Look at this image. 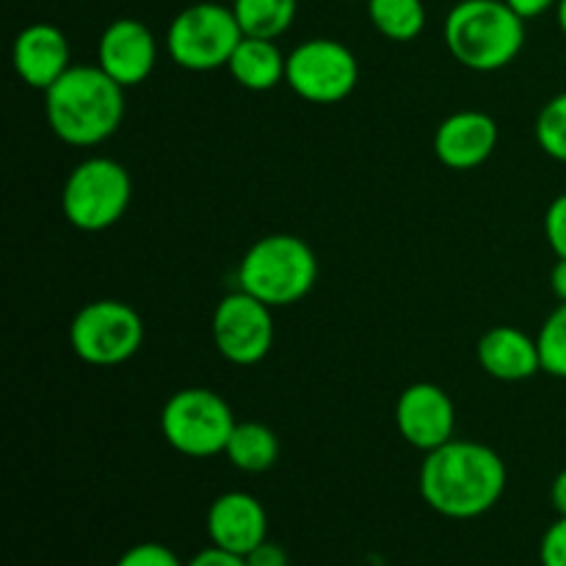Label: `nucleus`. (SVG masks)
<instances>
[{"label":"nucleus","instance_id":"f257e3e1","mask_svg":"<svg viewBox=\"0 0 566 566\" xmlns=\"http://www.w3.org/2000/svg\"><path fill=\"white\" fill-rule=\"evenodd\" d=\"M503 490L506 464L481 442L451 440L426 453L420 464V495L442 517H481L501 501Z\"/></svg>","mask_w":566,"mask_h":566},{"label":"nucleus","instance_id":"f03ea898","mask_svg":"<svg viewBox=\"0 0 566 566\" xmlns=\"http://www.w3.org/2000/svg\"><path fill=\"white\" fill-rule=\"evenodd\" d=\"M44 114L61 142L94 147L119 130L125 119V86L103 66H70L44 92Z\"/></svg>","mask_w":566,"mask_h":566},{"label":"nucleus","instance_id":"7ed1b4c3","mask_svg":"<svg viewBox=\"0 0 566 566\" xmlns=\"http://www.w3.org/2000/svg\"><path fill=\"white\" fill-rule=\"evenodd\" d=\"M446 44L473 72H497L525 44V20L506 0H459L446 17Z\"/></svg>","mask_w":566,"mask_h":566},{"label":"nucleus","instance_id":"20e7f679","mask_svg":"<svg viewBox=\"0 0 566 566\" xmlns=\"http://www.w3.org/2000/svg\"><path fill=\"white\" fill-rule=\"evenodd\" d=\"M315 280L318 260L310 243L285 232L254 241L238 265L241 291L252 293L271 310L302 302L315 287Z\"/></svg>","mask_w":566,"mask_h":566},{"label":"nucleus","instance_id":"39448f33","mask_svg":"<svg viewBox=\"0 0 566 566\" xmlns=\"http://www.w3.org/2000/svg\"><path fill=\"white\" fill-rule=\"evenodd\" d=\"M133 180L114 158H88L70 171L61 191V210L75 230L99 232L127 213Z\"/></svg>","mask_w":566,"mask_h":566},{"label":"nucleus","instance_id":"423d86ee","mask_svg":"<svg viewBox=\"0 0 566 566\" xmlns=\"http://www.w3.org/2000/svg\"><path fill=\"white\" fill-rule=\"evenodd\" d=\"M243 31L232 6L193 3L182 9L166 31V50L188 72H213L230 64Z\"/></svg>","mask_w":566,"mask_h":566},{"label":"nucleus","instance_id":"0eeeda50","mask_svg":"<svg viewBox=\"0 0 566 566\" xmlns=\"http://www.w3.org/2000/svg\"><path fill=\"white\" fill-rule=\"evenodd\" d=\"M235 429L232 409L219 392L208 387H186L166 401L160 412L164 440L177 453L191 459H210L224 453Z\"/></svg>","mask_w":566,"mask_h":566},{"label":"nucleus","instance_id":"6e6552de","mask_svg":"<svg viewBox=\"0 0 566 566\" xmlns=\"http://www.w3.org/2000/svg\"><path fill=\"white\" fill-rule=\"evenodd\" d=\"M142 315L125 302L99 298L75 313L70 326V346L83 363L108 368L127 363L142 348Z\"/></svg>","mask_w":566,"mask_h":566},{"label":"nucleus","instance_id":"1a4fd4ad","mask_svg":"<svg viewBox=\"0 0 566 566\" xmlns=\"http://www.w3.org/2000/svg\"><path fill=\"white\" fill-rule=\"evenodd\" d=\"M285 81L307 103L335 105L357 86L359 64L337 39H307L287 55Z\"/></svg>","mask_w":566,"mask_h":566},{"label":"nucleus","instance_id":"9d476101","mask_svg":"<svg viewBox=\"0 0 566 566\" xmlns=\"http://www.w3.org/2000/svg\"><path fill=\"white\" fill-rule=\"evenodd\" d=\"M210 329L219 354L232 365H258L274 346L271 307L241 287L221 298Z\"/></svg>","mask_w":566,"mask_h":566},{"label":"nucleus","instance_id":"9b49d317","mask_svg":"<svg viewBox=\"0 0 566 566\" xmlns=\"http://www.w3.org/2000/svg\"><path fill=\"white\" fill-rule=\"evenodd\" d=\"M396 426L409 446L429 453L453 440L457 409L442 387L418 381L398 396Z\"/></svg>","mask_w":566,"mask_h":566},{"label":"nucleus","instance_id":"f8f14e48","mask_svg":"<svg viewBox=\"0 0 566 566\" xmlns=\"http://www.w3.org/2000/svg\"><path fill=\"white\" fill-rule=\"evenodd\" d=\"M158 64V44L153 31L133 17L114 20L97 44V66H103L119 86L130 88L147 81Z\"/></svg>","mask_w":566,"mask_h":566},{"label":"nucleus","instance_id":"ddd939ff","mask_svg":"<svg viewBox=\"0 0 566 566\" xmlns=\"http://www.w3.org/2000/svg\"><path fill=\"white\" fill-rule=\"evenodd\" d=\"M11 64L22 83L39 88V92H48L72 66L70 39L50 22H33L17 33L14 48H11Z\"/></svg>","mask_w":566,"mask_h":566},{"label":"nucleus","instance_id":"4468645a","mask_svg":"<svg viewBox=\"0 0 566 566\" xmlns=\"http://www.w3.org/2000/svg\"><path fill=\"white\" fill-rule=\"evenodd\" d=\"M497 147V122L484 111L451 114L434 133V155L457 171L486 164Z\"/></svg>","mask_w":566,"mask_h":566},{"label":"nucleus","instance_id":"2eb2a0df","mask_svg":"<svg viewBox=\"0 0 566 566\" xmlns=\"http://www.w3.org/2000/svg\"><path fill=\"white\" fill-rule=\"evenodd\" d=\"M210 542L221 551L247 556L269 534V517L258 497L247 492H227L213 501L208 512Z\"/></svg>","mask_w":566,"mask_h":566},{"label":"nucleus","instance_id":"dca6fc26","mask_svg":"<svg viewBox=\"0 0 566 566\" xmlns=\"http://www.w3.org/2000/svg\"><path fill=\"white\" fill-rule=\"evenodd\" d=\"M479 365L501 381H525L542 370L536 337L525 335L517 326H492L475 346Z\"/></svg>","mask_w":566,"mask_h":566},{"label":"nucleus","instance_id":"f3484780","mask_svg":"<svg viewBox=\"0 0 566 566\" xmlns=\"http://www.w3.org/2000/svg\"><path fill=\"white\" fill-rule=\"evenodd\" d=\"M227 70L238 86L249 88V92H271L285 81L287 59L276 48L274 39L243 36Z\"/></svg>","mask_w":566,"mask_h":566},{"label":"nucleus","instance_id":"a211bd4d","mask_svg":"<svg viewBox=\"0 0 566 566\" xmlns=\"http://www.w3.org/2000/svg\"><path fill=\"white\" fill-rule=\"evenodd\" d=\"M224 457L230 459L232 468L243 473H265L280 459V440L265 423H235L230 440H227Z\"/></svg>","mask_w":566,"mask_h":566},{"label":"nucleus","instance_id":"6ab92c4d","mask_svg":"<svg viewBox=\"0 0 566 566\" xmlns=\"http://www.w3.org/2000/svg\"><path fill=\"white\" fill-rule=\"evenodd\" d=\"M232 11L243 36L276 42L296 20L298 0H232Z\"/></svg>","mask_w":566,"mask_h":566},{"label":"nucleus","instance_id":"aec40b11","mask_svg":"<svg viewBox=\"0 0 566 566\" xmlns=\"http://www.w3.org/2000/svg\"><path fill=\"white\" fill-rule=\"evenodd\" d=\"M368 17L390 42H412L426 28L423 0H368Z\"/></svg>","mask_w":566,"mask_h":566},{"label":"nucleus","instance_id":"412c9836","mask_svg":"<svg viewBox=\"0 0 566 566\" xmlns=\"http://www.w3.org/2000/svg\"><path fill=\"white\" fill-rule=\"evenodd\" d=\"M539 346L542 370L556 379H566V302H558V307L542 324L536 335Z\"/></svg>","mask_w":566,"mask_h":566},{"label":"nucleus","instance_id":"4be33fe9","mask_svg":"<svg viewBox=\"0 0 566 566\" xmlns=\"http://www.w3.org/2000/svg\"><path fill=\"white\" fill-rule=\"evenodd\" d=\"M536 142L542 153L566 164V92L556 94L536 116Z\"/></svg>","mask_w":566,"mask_h":566},{"label":"nucleus","instance_id":"5701e85b","mask_svg":"<svg viewBox=\"0 0 566 566\" xmlns=\"http://www.w3.org/2000/svg\"><path fill=\"white\" fill-rule=\"evenodd\" d=\"M116 566H182V564L169 547L155 545V542H144V545L130 547V551L116 562Z\"/></svg>","mask_w":566,"mask_h":566},{"label":"nucleus","instance_id":"b1692460","mask_svg":"<svg viewBox=\"0 0 566 566\" xmlns=\"http://www.w3.org/2000/svg\"><path fill=\"white\" fill-rule=\"evenodd\" d=\"M545 238L556 258L566 260V193H558L545 213Z\"/></svg>","mask_w":566,"mask_h":566},{"label":"nucleus","instance_id":"393cba45","mask_svg":"<svg viewBox=\"0 0 566 566\" xmlns=\"http://www.w3.org/2000/svg\"><path fill=\"white\" fill-rule=\"evenodd\" d=\"M542 566H566V517H558L545 531L539 545Z\"/></svg>","mask_w":566,"mask_h":566},{"label":"nucleus","instance_id":"a878e982","mask_svg":"<svg viewBox=\"0 0 566 566\" xmlns=\"http://www.w3.org/2000/svg\"><path fill=\"white\" fill-rule=\"evenodd\" d=\"M247 566H291L287 562V553L282 551V545L276 542H260L252 553H247Z\"/></svg>","mask_w":566,"mask_h":566},{"label":"nucleus","instance_id":"bb28decb","mask_svg":"<svg viewBox=\"0 0 566 566\" xmlns=\"http://www.w3.org/2000/svg\"><path fill=\"white\" fill-rule=\"evenodd\" d=\"M186 566H247V558L235 556L230 551H221V547H208V551L197 553Z\"/></svg>","mask_w":566,"mask_h":566},{"label":"nucleus","instance_id":"cd10ccee","mask_svg":"<svg viewBox=\"0 0 566 566\" xmlns=\"http://www.w3.org/2000/svg\"><path fill=\"white\" fill-rule=\"evenodd\" d=\"M514 11H517L523 20H536V17L547 14L551 9H556L558 0H506Z\"/></svg>","mask_w":566,"mask_h":566},{"label":"nucleus","instance_id":"c85d7f7f","mask_svg":"<svg viewBox=\"0 0 566 566\" xmlns=\"http://www.w3.org/2000/svg\"><path fill=\"white\" fill-rule=\"evenodd\" d=\"M551 503H553V509L558 512V517H566V468L556 475V481H553Z\"/></svg>","mask_w":566,"mask_h":566},{"label":"nucleus","instance_id":"c756f323","mask_svg":"<svg viewBox=\"0 0 566 566\" xmlns=\"http://www.w3.org/2000/svg\"><path fill=\"white\" fill-rule=\"evenodd\" d=\"M551 291L556 293L558 302H566V260L558 258L551 271Z\"/></svg>","mask_w":566,"mask_h":566},{"label":"nucleus","instance_id":"7c9ffc66","mask_svg":"<svg viewBox=\"0 0 566 566\" xmlns=\"http://www.w3.org/2000/svg\"><path fill=\"white\" fill-rule=\"evenodd\" d=\"M556 17H558V28H562V33L566 36V0H558L556 3Z\"/></svg>","mask_w":566,"mask_h":566},{"label":"nucleus","instance_id":"2f4dec72","mask_svg":"<svg viewBox=\"0 0 566 566\" xmlns=\"http://www.w3.org/2000/svg\"><path fill=\"white\" fill-rule=\"evenodd\" d=\"M348 3H368V0H348Z\"/></svg>","mask_w":566,"mask_h":566}]
</instances>
